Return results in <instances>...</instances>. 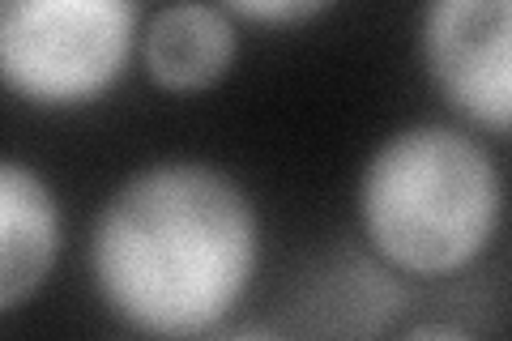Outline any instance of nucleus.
<instances>
[{"label": "nucleus", "instance_id": "f257e3e1", "mask_svg": "<svg viewBox=\"0 0 512 341\" xmlns=\"http://www.w3.org/2000/svg\"><path fill=\"white\" fill-rule=\"evenodd\" d=\"M261 269V214L248 188L205 158L133 171L90 226V282L124 329L205 337Z\"/></svg>", "mask_w": 512, "mask_h": 341}, {"label": "nucleus", "instance_id": "f03ea898", "mask_svg": "<svg viewBox=\"0 0 512 341\" xmlns=\"http://www.w3.org/2000/svg\"><path fill=\"white\" fill-rule=\"evenodd\" d=\"M355 218L384 265L444 282L483 261L504 222V175L470 128L419 120L367 154Z\"/></svg>", "mask_w": 512, "mask_h": 341}, {"label": "nucleus", "instance_id": "7ed1b4c3", "mask_svg": "<svg viewBox=\"0 0 512 341\" xmlns=\"http://www.w3.org/2000/svg\"><path fill=\"white\" fill-rule=\"evenodd\" d=\"M137 0H0V77L43 111L99 103L141 52Z\"/></svg>", "mask_w": 512, "mask_h": 341}, {"label": "nucleus", "instance_id": "20e7f679", "mask_svg": "<svg viewBox=\"0 0 512 341\" xmlns=\"http://www.w3.org/2000/svg\"><path fill=\"white\" fill-rule=\"evenodd\" d=\"M419 60L470 128L512 137V0H423Z\"/></svg>", "mask_w": 512, "mask_h": 341}, {"label": "nucleus", "instance_id": "39448f33", "mask_svg": "<svg viewBox=\"0 0 512 341\" xmlns=\"http://www.w3.org/2000/svg\"><path fill=\"white\" fill-rule=\"evenodd\" d=\"M239 60V26L218 0H171L146 18L141 69L163 94H201Z\"/></svg>", "mask_w": 512, "mask_h": 341}, {"label": "nucleus", "instance_id": "423d86ee", "mask_svg": "<svg viewBox=\"0 0 512 341\" xmlns=\"http://www.w3.org/2000/svg\"><path fill=\"white\" fill-rule=\"evenodd\" d=\"M60 201L39 167L0 162V312L13 316L39 295L60 261Z\"/></svg>", "mask_w": 512, "mask_h": 341}, {"label": "nucleus", "instance_id": "0eeeda50", "mask_svg": "<svg viewBox=\"0 0 512 341\" xmlns=\"http://www.w3.org/2000/svg\"><path fill=\"white\" fill-rule=\"evenodd\" d=\"M231 18L248 22V26H265V30H295L308 26L316 18L338 5V0H218Z\"/></svg>", "mask_w": 512, "mask_h": 341}]
</instances>
